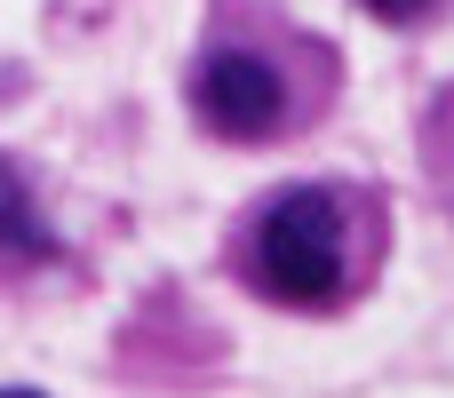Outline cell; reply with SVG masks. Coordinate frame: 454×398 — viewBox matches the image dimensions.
Segmentation results:
<instances>
[{
    "mask_svg": "<svg viewBox=\"0 0 454 398\" xmlns=\"http://www.w3.org/2000/svg\"><path fill=\"white\" fill-rule=\"evenodd\" d=\"M439 0H367V16H383V24H423Z\"/></svg>",
    "mask_w": 454,
    "mask_h": 398,
    "instance_id": "277c9868",
    "label": "cell"
},
{
    "mask_svg": "<svg viewBox=\"0 0 454 398\" xmlns=\"http://www.w3.org/2000/svg\"><path fill=\"white\" fill-rule=\"evenodd\" d=\"M255 287L287 311H327L343 295V207L319 183H287L255 215Z\"/></svg>",
    "mask_w": 454,
    "mask_h": 398,
    "instance_id": "6da1fadb",
    "label": "cell"
},
{
    "mask_svg": "<svg viewBox=\"0 0 454 398\" xmlns=\"http://www.w3.org/2000/svg\"><path fill=\"white\" fill-rule=\"evenodd\" d=\"M0 255L8 263H48L56 255V231H48V215H40V199H32V183L8 152H0Z\"/></svg>",
    "mask_w": 454,
    "mask_h": 398,
    "instance_id": "3957f363",
    "label": "cell"
},
{
    "mask_svg": "<svg viewBox=\"0 0 454 398\" xmlns=\"http://www.w3.org/2000/svg\"><path fill=\"white\" fill-rule=\"evenodd\" d=\"M192 112H200V128L223 136V144H263V136H279V120H287V80H279L263 56H247V48H215V56L200 64V80H192Z\"/></svg>",
    "mask_w": 454,
    "mask_h": 398,
    "instance_id": "7a4b0ae2",
    "label": "cell"
}]
</instances>
